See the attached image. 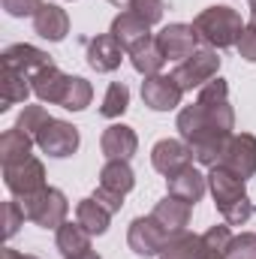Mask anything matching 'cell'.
Listing matches in <instances>:
<instances>
[{"label": "cell", "mask_w": 256, "mask_h": 259, "mask_svg": "<svg viewBox=\"0 0 256 259\" xmlns=\"http://www.w3.org/2000/svg\"><path fill=\"white\" fill-rule=\"evenodd\" d=\"M130 64H133L136 72H142L145 78H148V75H160V69L166 64V55H163V49L157 46V36L139 39V42L130 49Z\"/></svg>", "instance_id": "obj_20"}, {"label": "cell", "mask_w": 256, "mask_h": 259, "mask_svg": "<svg viewBox=\"0 0 256 259\" xmlns=\"http://www.w3.org/2000/svg\"><path fill=\"white\" fill-rule=\"evenodd\" d=\"M91 100H94L91 81H84L81 75H72V81H69V88H66V97H64L61 106H64L66 112H81V109L91 106Z\"/></svg>", "instance_id": "obj_29"}, {"label": "cell", "mask_w": 256, "mask_h": 259, "mask_svg": "<svg viewBox=\"0 0 256 259\" xmlns=\"http://www.w3.org/2000/svg\"><path fill=\"white\" fill-rule=\"evenodd\" d=\"M217 72H220V55H217V49H196L190 58H184L181 64L175 66L172 78L187 94V91H196V88H205L211 78H217Z\"/></svg>", "instance_id": "obj_5"}, {"label": "cell", "mask_w": 256, "mask_h": 259, "mask_svg": "<svg viewBox=\"0 0 256 259\" xmlns=\"http://www.w3.org/2000/svg\"><path fill=\"white\" fill-rule=\"evenodd\" d=\"M58 250L64 253V259H75L91 250V232L75 220V223H64L58 229Z\"/></svg>", "instance_id": "obj_24"}, {"label": "cell", "mask_w": 256, "mask_h": 259, "mask_svg": "<svg viewBox=\"0 0 256 259\" xmlns=\"http://www.w3.org/2000/svg\"><path fill=\"white\" fill-rule=\"evenodd\" d=\"M208 187L214 196L217 211L223 214V220L229 226H244L256 214V205L244 190V178H238L235 172H229L226 166H211L208 172Z\"/></svg>", "instance_id": "obj_2"}, {"label": "cell", "mask_w": 256, "mask_h": 259, "mask_svg": "<svg viewBox=\"0 0 256 259\" xmlns=\"http://www.w3.org/2000/svg\"><path fill=\"white\" fill-rule=\"evenodd\" d=\"M3 178H6L9 193L18 196V199L46 190V166H42L36 157H27V160H21V163L3 166Z\"/></svg>", "instance_id": "obj_7"}, {"label": "cell", "mask_w": 256, "mask_h": 259, "mask_svg": "<svg viewBox=\"0 0 256 259\" xmlns=\"http://www.w3.org/2000/svg\"><path fill=\"white\" fill-rule=\"evenodd\" d=\"M100 148L109 160H130L136 151H139V136L136 130L127 124H112V127L103 133L100 139Z\"/></svg>", "instance_id": "obj_17"}, {"label": "cell", "mask_w": 256, "mask_h": 259, "mask_svg": "<svg viewBox=\"0 0 256 259\" xmlns=\"http://www.w3.org/2000/svg\"><path fill=\"white\" fill-rule=\"evenodd\" d=\"M190 160H193V151L184 139H163V142H157L154 151H151V166H154L160 175H166V178L184 172V169L190 166Z\"/></svg>", "instance_id": "obj_10"}, {"label": "cell", "mask_w": 256, "mask_h": 259, "mask_svg": "<svg viewBox=\"0 0 256 259\" xmlns=\"http://www.w3.org/2000/svg\"><path fill=\"white\" fill-rule=\"evenodd\" d=\"M124 61V46L112 36V33H103V36H94L88 42V66L97 69V72H115Z\"/></svg>", "instance_id": "obj_15"}, {"label": "cell", "mask_w": 256, "mask_h": 259, "mask_svg": "<svg viewBox=\"0 0 256 259\" xmlns=\"http://www.w3.org/2000/svg\"><path fill=\"white\" fill-rule=\"evenodd\" d=\"M235 49H238V58H244V61L256 64V27L253 24L244 27V33H241V39L235 42Z\"/></svg>", "instance_id": "obj_36"}, {"label": "cell", "mask_w": 256, "mask_h": 259, "mask_svg": "<svg viewBox=\"0 0 256 259\" xmlns=\"http://www.w3.org/2000/svg\"><path fill=\"white\" fill-rule=\"evenodd\" d=\"M21 202V211L30 223L42 226V229H61L66 223V211H69V202L58 187H46L33 196H24L18 199Z\"/></svg>", "instance_id": "obj_4"}, {"label": "cell", "mask_w": 256, "mask_h": 259, "mask_svg": "<svg viewBox=\"0 0 256 259\" xmlns=\"http://www.w3.org/2000/svg\"><path fill=\"white\" fill-rule=\"evenodd\" d=\"M100 187H109L115 193H130L136 187V175H133L127 160H109L100 169Z\"/></svg>", "instance_id": "obj_26"}, {"label": "cell", "mask_w": 256, "mask_h": 259, "mask_svg": "<svg viewBox=\"0 0 256 259\" xmlns=\"http://www.w3.org/2000/svg\"><path fill=\"white\" fill-rule=\"evenodd\" d=\"M181 97H184V91L178 88V81L172 75H148L142 81V100L154 112H169V109L181 106Z\"/></svg>", "instance_id": "obj_11"}, {"label": "cell", "mask_w": 256, "mask_h": 259, "mask_svg": "<svg viewBox=\"0 0 256 259\" xmlns=\"http://www.w3.org/2000/svg\"><path fill=\"white\" fill-rule=\"evenodd\" d=\"M52 118H49V112L42 109V106H24L21 109V115H18V121H15V127L24 130V133H30L33 139H36V133L46 127Z\"/></svg>", "instance_id": "obj_31"}, {"label": "cell", "mask_w": 256, "mask_h": 259, "mask_svg": "<svg viewBox=\"0 0 256 259\" xmlns=\"http://www.w3.org/2000/svg\"><path fill=\"white\" fill-rule=\"evenodd\" d=\"M130 12H136L148 27L151 24H157V21H163V12H166V3L163 0H130L127 6Z\"/></svg>", "instance_id": "obj_32"}, {"label": "cell", "mask_w": 256, "mask_h": 259, "mask_svg": "<svg viewBox=\"0 0 256 259\" xmlns=\"http://www.w3.org/2000/svg\"><path fill=\"white\" fill-rule=\"evenodd\" d=\"M75 259H103L100 253H94V250H88V253H81V256H75Z\"/></svg>", "instance_id": "obj_39"}, {"label": "cell", "mask_w": 256, "mask_h": 259, "mask_svg": "<svg viewBox=\"0 0 256 259\" xmlns=\"http://www.w3.org/2000/svg\"><path fill=\"white\" fill-rule=\"evenodd\" d=\"M232 232L229 226H211L205 235H202V244H205V256H214V259H223L229 244H232Z\"/></svg>", "instance_id": "obj_30"}, {"label": "cell", "mask_w": 256, "mask_h": 259, "mask_svg": "<svg viewBox=\"0 0 256 259\" xmlns=\"http://www.w3.org/2000/svg\"><path fill=\"white\" fill-rule=\"evenodd\" d=\"M235 127V112L229 106V84L217 75L199 88L196 103L178 112V133L190 145L193 157L202 166H217L226 148V139Z\"/></svg>", "instance_id": "obj_1"}, {"label": "cell", "mask_w": 256, "mask_h": 259, "mask_svg": "<svg viewBox=\"0 0 256 259\" xmlns=\"http://www.w3.org/2000/svg\"><path fill=\"white\" fill-rule=\"evenodd\" d=\"M3 9L12 18H24V15H36L42 9V0H3Z\"/></svg>", "instance_id": "obj_35"}, {"label": "cell", "mask_w": 256, "mask_h": 259, "mask_svg": "<svg viewBox=\"0 0 256 259\" xmlns=\"http://www.w3.org/2000/svg\"><path fill=\"white\" fill-rule=\"evenodd\" d=\"M217 166H226L229 172H235L244 181L253 178L256 175V136H250V133H232L226 139V148H223Z\"/></svg>", "instance_id": "obj_6"}, {"label": "cell", "mask_w": 256, "mask_h": 259, "mask_svg": "<svg viewBox=\"0 0 256 259\" xmlns=\"http://www.w3.org/2000/svg\"><path fill=\"white\" fill-rule=\"evenodd\" d=\"M0 64L12 66V69L24 72L27 78H33V75H36V72H42L46 66H55V61H52V55H46V52H42V49H36V46L15 42V46H9V49L0 55Z\"/></svg>", "instance_id": "obj_13"}, {"label": "cell", "mask_w": 256, "mask_h": 259, "mask_svg": "<svg viewBox=\"0 0 256 259\" xmlns=\"http://www.w3.org/2000/svg\"><path fill=\"white\" fill-rule=\"evenodd\" d=\"M33 142L36 139L30 133H24V130H18V127L6 130L0 136V160H3V166H12V163L27 160L30 151H33Z\"/></svg>", "instance_id": "obj_23"}, {"label": "cell", "mask_w": 256, "mask_h": 259, "mask_svg": "<svg viewBox=\"0 0 256 259\" xmlns=\"http://www.w3.org/2000/svg\"><path fill=\"white\" fill-rule=\"evenodd\" d=\"M24 220H27V217H24V211H21V202L12 199V202L3 205V235H6V238H12Z\"/></svg>", "instance_id": "obj_34"}, {"label": "cell", "mask_w": 256, "mask_h": 259, "mask_svg": "<svg viewBox=\"0 0 256 259\" xmlns=\"http://www.w3.org/2000/svg\"><path fill=\"white\" fill-rule=\"evenodd\" d=\"M94 199H97L109 214H118L121 205H124V193H115V190H109V187H97V190H94Z\"/></svg>", "instance_id": "obj_37"}, {"label": "cell", "mask_w": 256, "mask_h": 259, "mask_svg": "<svg viewBox=\"0 0 256 259\" xmlns=\"http://www.w3.org/2000/svg\"><path fill=\"white\" fill-rule=\"evenodd\" d=\"M30 94H33V84L24 72L0 64V112H6L15 103H27Z\"/></svg>", "instance_id": "obj_18"}, {"label": "cell", "mask_w": 256, "mask_h": 259, "mask_svg": "<svg viewBox=\"0 0 256 259\" xmlns=\"http://www.w3.org/2000/svg\"><path fill=\"white\" fill-rule=\"evenodd\" d=\"M75 220L91 232V235H103L106 229H109V220H112V214L91 196V199H81L78 205H75Z\"/></svg>", "instance_id": "obj_27"}, {"label": "cell", "mask_w": 256, "mask_h": 259, "mask_svg": "<svg viewBox=\"0 0 256 259\" xmlns=\"http://www.w3.org/2000/svg\"><path fill=\"white\" fill-rule=\"evenodd\" d=\"M205 259H214V256H205Z\"/></svg>", "instance_id": "obj_42"}, {"label": "cell", "mask_w": 256, "mask_h": 259, "mask_svg": "<svg viewBox=\"0 0 256 259\" xmlns=\"http://www.w3.org/2000/svg\"><path fill=\"white\" fill-rule=\"evenodd\" d=\"M250 24L256 27V0H250Z\"/></svg>", "instance_id": "obj_40"}, {"label": "cell", "mask_w": 256, "mask_h": 259, "mask_svg": "<svg viewBox=\"0 0 256 259\" xmlns=\"http://www.w3.org/2000/svg\"><path fill=\"white\" fill-rule=\"evenodd\" d=\"M190 214H193V205L178 199V196H166L154 205L151 217L169 232V235H178V232H187V223H190Z\"/></svg>", "instance_id": "obj_14"}, {"label": "cell", "mask_w": 256, "mask_h": 259, "mask_svg": "<svg viewBox=\"0 0 256 259\" xmlns=\"http://www.w3.org/2000/svg\"><path fill=\"white\" fill-rule=\"evenodd\" d=\"M69 81H72V75L61 72L58 66H46L42 72H36V75L30 78L36 100H39V103H49V106H61V103H64Z\"/></svg>", "instance_id": "obj_16"}, {"label": "cell", "mask_w": 256, "mask_h": 259, "mask_svg": "<svg viewBox=\"0 0 256 259\" xmlns=\"http://www.w3.org/2000/svg\"><path fill=\"white\" fill-rule=\"evenodd\" d=\"M121 46H124V52H130L139 39H145V36H151V27L136 15V12H130L124 9L121 15H115V21H112V30H109Z\"/></svg>", "instance_id": "obj_22"}, {"label": "cell", "mask_w": 256, "mask_h": 259, "mask_svg": "<svg viewBox=\"0 0 256 259\" xmlns=\"http://www.w3.org/2000/svg\"><path fill=\"white\" fill-rule=\"evenodd\" d=\"M172 235L154 220V217H136L133 223H130V232H127V244L130 250L136 253V256H160V250L166 247V241H169Z\"/></svg>", "instance_id": "obj_8"}, {"label": "cell", "mask_w": 256, "mask_h": 259, "mask_svg": "<svg viewBox=\"0 0 256 259\" xmlns=\"http://www.w3.org/2000/svg\"><path fill=\"white\" fill-rule=\"evenodd\" d=\"M166 181H169V196H178V199H184L190 205H196L208 190V175L196 172L193 166H187L184 172H178V175H172Z\"/></svg>", "instance_id": "obj_21"}, {"label": "cell", "mask_w": 256, "mask_h": 259, "mask_svg": "<svg viewBox=\"0 0 256 259\" xmlns=\"http://www.w3.org/2000/svg\"><path fill=\"white\" fill-rule=\"evenodd\" d=\"M193 30L205 49H229L241 39L244 24L232 6H208L193 18Z\"/></svg>", "instance_id": "obj_3"}, {"label": "cell", "mask_w": 256, "mask_h": 259, "mask_svg": "<svg viewBox=\"0 0 256 259\" xmlns=\"http://www.w3.org/2000/svg\"><path fill=\"white\" fill-rule=\"evenodd\" d=\"M0 259H39V256H33V253H18V250H12V247H3Z\"/></svg>", "instance_id": "obj_38"}, {"label": "cell", "mask_w": 256, "mask_h": 259, "mask_svg": "<svg viewBox=\"0 0 256 259\" xmlns=\"http://www.w3.org/2000/svg\"><path fill=\"white\" fill-rule=\"evenodd\" d=\"M36 145L49 157H69L78 151V130L61 118H52L46 127L36 133Z\"/></svg>", "instance_id": "obj_9"}, {"label": "cell", "mask_w": 256, "mask_h": 259, "mask_svg": "<svg viewBox=\"0 0 256 259\" xmlns=\"http://www.w3.org/2000/svg\"><path fill=\"white\" fill-rule=\"evenodd\" d=\"M130 106V88L124 81H112L106 97H103V106H100V115L103 118H121Z\"/></svg>", "instance_id": "obj_28"}, {"label": "cell", "mask_w": 256, "mask_h": 259, "mask_svg": "<svg viewBox=\"0 0 256 259\" xmlns=\"http://www.w3.org/2000/svg\"><path fill=\"white\" fill-rule=\"evenodd\" d=\"M223 259H256V232H241V235H235Z\"/></svg>", "instance_id": "obj_33"}, {"label": "cell", "mask_w": 256, "mask_h": 259, "mask_svg": "<svg viewBox=\"0 0 256 259\" xmlns=\"http://www.w3.org/2000/svg\"><path fill=\"white\" fill-rule=\"evenodd\" d=\"M160 259H205L202 235H190V232L172 235L166 241V247L160 250Z\"/></svg>", "instance_id": "obj_25"}, {"label": "cell", "mask_w": 256, "mask_h": 259, "mask_svg": "<svg viewBox=\"0 0 256 259\" xmlns=\"http://www.w3.org/2000/svg\"><path fill=\"white\" fill-rule=\"evenodd\" d=\"M33 30L49 42H61L69 33V15L55 3H42V9L33 15Z\"/></svg>", "instance_id": "obj_19"}, {"label": "cell", "mask_w": 256, "mask_h": 259, "mask_svg": "<svg viewBox=\"0 0 256 259\" xmlns=\"http://www.w3.org/2000/svg\"><path fill=\"white\" fill-rule=\"evenodd\" d=\"M109 3H115V6H130V0H109Z\"/></svg>", "instance_id": "obj_41"}, {"label": "cell", "mask_w": 256, "mask_h": 259, "mask_svg": "<svg viewBox=\"0 0 256 259\" xmlns=\"http://www.w3.org/2000/svg\"><path fill=\"white\" fill-rule=\"evenodd\" d=\"M196 42H199V36H196L193 24H166V27L157 33V46L163 49V55H166L169 61H184V58H190L193 52H196Z\"/></svg>", "instance_id": "obj_12"}]
</instances>
